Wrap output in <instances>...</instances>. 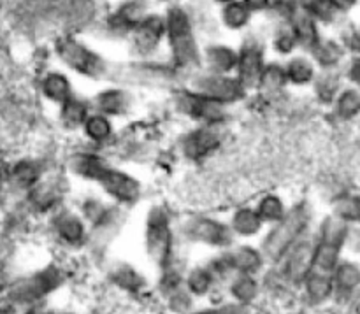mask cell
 I'll return each mask as SVG.
<instances>
[{"label":"cell","instance_id":"1","mask_svg":"<svg viewBox=\"0 0 360 314\" xmlns=\"http://www.w3.org/2000/svg\"><path fill=\"white\" fill-rule=\"evenodd\" d=\"M164 16L169 63L183 76H192L202 69V48L197 39L192 16L181 6H171Z\"/></svg>","mask_w":360,"mask_h":314},{"label":"cell","instance_id":"2","mask_svg":"<svg viewBox=\"0 0 360 314\" xmlns=\"http://www.w3.org/2000/svg\"><path fill=\"white\" fill-rule=\"evenodd\" d=\"M53 55L67 70L88 81L109 79L112 67L102 53L76 35L63 34L53 42Z\"/></svg>","mask_w":360,"mask_h":314},{"label":"cell","instance_id":"3","mask_svg":"<svg viewBox=\"0 0 360 314\" xmlns=\"http://www.w3.org/2000/svg\"><path fill=\"white\" fill-rule=\"evenodd\" d=\"M311 220L313 209L306 200L288 206L285 216L274 225H271L267 234L264 235L262 244H260L264 259L273 263L278 262L299 239L309 234Z\"/></svg>","mask_w":360,"mask_h":314},{"label":"cell","instance_id":"4","mask_svg":"<svg viewBox=\"0 0 360 314\" xmlns=\"http://www.w3.org/2000/svg\"><path fill=\"white\" fill-rule=\"evenodd\" d=\"M171 105L176 115L193 125L227 126L231 119V107L195 93L188 86H176L172 90Z\"/></svg>","mask_w":360,"mask_h":314},{"label":"cell","instance_id":"5","mask_svg":"<svg viewBox=\"0 0 360 314\" xmlns=\"http://www.w3.org/2000/svg\"><path fill=\"white\" fill-rule=\"evenodd\" d=\"M144 244L150 260L158 267L167 266L172 260L174 230H172L171 211L164 204H155L148 209L144 220Z\"/></svg>","mask_w":360,"mask_h":314},{"label":"cell","instance_id":"6","mask_svg":"<svg viewBox=\"0 0 360 314\" xmlns=\"http://www.w3.org/2000/svg\"><path fill=\"white\" fill-rule=\"evenodd\" d=\"M183 74L176 70L171 63H160L157 60H134L123 65L122 70L112 72V79L123 86H148V88H167L174 90L179 84Z\"/></svg>","mask_w":360,"mask_h":314},{"label":"cell","instance_id":"7","mask_svg":"<svg viewBox=\"0 0 360 314\" xmlns=\"http://www.w3.org/2000/svg\"><path fill=\"white\" fill-rule=\"evenodd\" d=\"M186 86L192 91H195V93L204 95V97L211 98V100L220 102V104L227 105V107L239 105L250 95L234 74H217L204 69L197 70L192 76H188V84Z\"/></svg>","mask_w":360,"mask_h":314},{"label":"cell","instance_id":"8","mask_svg":"<svg viewBox=\"0 0 360 314\" xmlns=\"http://www.w3.org/2000/svg\"><path fill=\"white\" fill-rule=\"evenodd\" d=\"M179 234L193 244L227 249L234 244V234L227 221H221L210 214H188L179 223Z\"/></svg>","mask_w":360,"mask_h":314},{"label":"cell","instance_id":"9","mask_svg":"<svg viewBox=\"0 0 360 314\" xmlns=\"http://www.w3.org/2000/svg\"><path fill=\"white\" fill-rule=\"evenodd\" d=\"M225 143V126L193 125L178 140V151L183 160L200 164L221 150Z\"/></svg>","mask_w":360,"mask_h":314},{"label":"cell","instance_id":"10","mask_svg":"<svg viewBox=\"0 0 360 314\" xmlns=\"http://www.w3.org/2000/svg\"><path fill=\"white\" fill-rule=\"evenodd\" d=\"M267 63V46L266 41L259 35H246L238 48V65L234 76L243 84L248 93L257 91L260 74Z\"/></svg>","mask_w":360,"mask_h":314},{"label":"cell","instance_id":"11","mask_svg":"<svg viewBox=\"0 0 360 314\" xmlns=\"http://www.w3.org/2000/svg\"><path fill=\"white\" fill-rule=\"evenodd\" d=\"M97 186L109 202L122 209L139 204L144 193L141 179L118 165H112Z\"/></svg>","mask_w":360,"mask_h":314},{"label":"cell","instance_id":"12","mask_svg":"<svg viewBox=\"0 0 360 314\" xmlns=\"http://www.w3.org/2000/svg\"><path fill=\"white\" fill-rule=\"evenodd\" d=\"M112 162L108 155L97 148H76L65 157V171L79 181L98 185L105 172L112 167Z\"/></svg>","mask_w":360,"mask_h":314},{"label":"cell","instance_id":"13","mask_svg":"<svg viewBox=\"0 0 360 314\" xmlns=\"http://www.w3.org/2000/svg\"><path fill=\"white\" fill-rule=\"evenodd\" d=\"M63 280L65 276L62 269L49 266L14 284L9 292V299L16 304H39V301L55 292Z\"/></svg>","mask_w":360,"mask_h":314},{"label":"cell","instance_id":"14","mask_svg":"<svg viewBox=\"0 0 360 314\" xmlns=\"http://www.w3.org/2000/svg\"><path fill=\"white\" fill-rule=\"evenodd\" d=\"M313 253H315V235L306 234L299 239L278 262V276L288 284H302L313 266Z\"/></svg>","mask_w":360,"mask_h":314},{"label":"cell","instance_id":"15","mask_svg":"<svg viewBox=\"0 0 360 314\" xmlns=\"http://www.w3.org/2000/svg\"><path fill=\"white\" fill-rule=\"evenodd\" d=\"M129 39L136 60H155L165 42L164 14L148 13Z\"/></svg>","mask_w":360,"mask_h":314},{"label":"cell","instance_id":"16","mask_svg":"<svg viewBox=\"0 0 360 314\" xmlns=\"http://www.w3.org/2000/svg\"><path fill=\"white\" fill-rule=\"evenodd\" d=\"M91 111L101 112V115L109 116L111 119H122L130 116L136 105V98L130 88L123 84H111L102 90H98L94 97L90 98Z\"/></svg>","mask_w":360,"mask_h":314},{"label":"cell","instance_id":"17","mask_svg":"<svg viewBox=\"0 0 360 314\" xmlns=\"http://www.w3.org/2000/svg\"><path fill=\"white\" fill-rule=\"evenodd\" d=\"M148 13L150 11L144 0H125L109 14L105 20V28L111 35L129 39Z\"/></svg>","mask_w":360,"mask_h":314},{"label":"cell","instance_id":"18","mask_svg":"<svg viewBox=\"0 0 360 314\" xmlns=\"http://www.w3.org/2000/svg\"><path fill=\"white\" fill-rule=\"evenodd\" d=\"M51 223L56 237L65 244L79 246L86 241L88 225L77 211L58 207L51 213Z\"/></svg>","mask_w":360,"mask_h":314},{"label":"cell","instance_id":"19","mask_svg":"<svg viewBox=\"0 0 360 314\" xmlns=\"http://www.w3.org/2000/svg\"><path fill=\"white\" fill-rule=\"evenodd\" d=\"M28 202L35 211L41 213H55L63 200V185L51 174H46L37 185L27 192Z\"/></svg>","mask_w":360,"mask_h":314},{"label":"cell","instance_id":"20","mask_svg":"<svg viewBox=\"0 0 360 314\" xmlns=\"http://www.w3.org/2000/svg\"><path fill=\"white\" fill-rule=\"evenodd\" d=\"M39 91H41L42 98L48 104L55 105V107H58V105H62L63 102H67L70 97L76 95L74 83L69 74L58 69L48 70L41 77V81H39Z\"/></svg>","mask_w":360,"mask_h":314},{"label":"cell","instance_id":"21","mask_svg":"<svg viewBox=\"0 0 360 314\" xmlns=\"http://www.w3.org/2000/svg\"><path fill=\"white\" fill-rule=\"evenodd\" d=\"M238 48L225 42H211L202 48V69L217 74H234Z\"/></svg>","mask_w":360,"mask_h":314},{"label":"cell","instance_id":"22","mask_svg":"<svg viewBox=\"0 0 360 314\" xmlns=\"http://www.w3.org/2000/svg\"><path fill=\"white\" fill-rule=\"evenodd\" d=\"M81 136L84 137V140L88 143V146L97 148L102 150L104 146H108L116 136V125L115 119H111L109 116L101 115V112L91 111L88 115L86 122L81 126Z\"/></svg>","mask_w":360,"mask_h":314},{"label":"cell","instance_id":"23","mask_svg":"<svg viewBox=\"0 0 360 314\" xmlns=\"http://www.w3.org/2000/svg\"><path fill=\"white\" fill-rule=\"evenodd\" d=\"M56 119H58L60 129L65 130L67 133H76L81 132V126L86 122L88 115L91 112L90 100L84 97L74 95L69 100L63 102L62 105L56 107Z\"/></svg>","mask_w":360,"mask_h":314},{"label":"cell","instance_id":"24","mask_svg":"<svg viewBox=\"0 0 360 314\" xmlns=\"http://www.w3.org/2000/svg\"><path fill=\"white\" fill-rule=\"evenodd\" d=\"M227 259L231 263L232 274H252V276H255L266 263L262 251L248 244H232L231 248H227Z\"/></svg>","mask_w":360,"mask_h":314},{"label":"cell","instance_id":"25","mask_svg":"<svg viewBox=\"0 0 360 314\" xmlns=\"http://www.w3.org/2000/svg\"><path fill=\"white\" fill-rule=\"evenodd\" d=\"M308 56L319 70H338L345 58V44L334 39L320 37L308 51Z\"/></svg>","mask_w":360,"mask_h":314},{"label":"cell","instance_id":"26","mask_svg":"<svg viewBox=\"0 0 360 314\" xmlns=\"http://www.w3.org/2000/svg\"><path fill=\"white\" fill-rule=\"evenodd\" d=\"M287 23L290 25V28L294 30L301 49H306V53L313 48V44H315L320 37H322L319 21H316L308 11L302 9L301 6H297V9L294 11V14H292L290 20H288Z\"/></svg>","mask_w":360,"mask_h":314},{"label":"cell","instance_id":"27","mask_svg":"<svg viewBox=\"0 0 360 314\" xmlns=\"http://www.w3.org/2000/svg\"><path fill=\"white\" fill-rule=\"evenodd\" d=\"M285 65V74H287L288 86L295 88H306L311 86L313 81H315L319 69L313 63V60L308 55H292L288 56L283 62Z\"/></svg>","mask_w":360,"mask_h":314},{"label":"cell","instance_id":"28","mask_svg":"<svg viewBox=\"0 0 360 314\" xmlns=\"http://www.w3.org/2000/svg\"><path fill=\"white\" fill-rule=\"evenodd\" d=\"M229 227H231L234 237H243L250 239L259 235L260 232L266 228L264 221L260 220V216L257 214L255 207L253 206H239L232 211L231 220L227 221Z\"/></svg>","mask_w":360,"mask_h":314},{"label":"cell","instance_id":"29","mask_svg":"<svg viewBox=\"0 0 360 314\" xmlns=\"http://www.w3.org/2000/svg\"><path fill=\"white\" fill-rule=\"evenodd\" d=\"M311 86L316 102L322 105H329V107L336 100L338 93L345 88L338 70H319Z\"/></svg>","mask_w":360,"mask_h":314},{"label":"cell","instance_id":"30","mask_svg":"<svg viewBox=\"0 0 360 314\" xmlns=\"http://www.w3.org/2000/svg\"><path fill=\"white\" fill-rule=\"evenodd\" d=\"M44 178V167L39 160H32V158H25L9 169V179L16 188L28 192L34 185H37L41 179Z\"/></svg>","mask_w":360,"mask_h":314},{"label":"cell","instance_id":"31","mask_svg":"<svg viewBox=\"0 0 360 314\" xmlns=\"http://www.w3.org/2000/svg\"><path fill=\"white\" fill-rule=\"evenodd\" d=\"M255 211L260 216V220L264 221V225H274L276 221H280L285 216V213L288 211L287 202H285V197L278 192H264L257 197L255 202Z\"/></svg>","mask_w":360,"mask_h":314},{"label":"cell","instance_id":"32","mask_svg":"<svg viewBox=\"0 0 360 314\" xmlns=\"http://www.w3.org/2000/svg\"><path fill=\"white\" fill-rule=\"evenodd\" d=\"M218 16H220V23L225 30L243 32L252 25L255 14L241 0H234V2L220 6V14Z\"/></svg>","mask_w":360,"mask_h":314},{"label":"cell","instance_id":"33","mask_svg":"<svg viewBox=\"0 0 360 314\" xmlns=\"http://www.w3.org/2000/svg\"><path fill=\"white\" fill-rule=\"evenodd\" d=\"M288 86L287 74H285L283 62L278 60H267L264 65L262 74H260L259 84H257V91L264 95H278Z\"/></svg>","mask_w":360,"mask_h":314},{"label":"cell","instance_id":"34","mask_svg":"<svg viewBox=\"0 0 360 314\" xmlns=\"http://www.w3.org/2000/svg\"><path fill=\"white\" fill-rule=\"evenodd\" d=\"M333 115L340 122H354L360 116V90L354 86H347L338 93L333 102Z\"/></svg>","mask_w":360,"mask_h":314},{"label":"cell","instance_id":"35","mask_svg":"<svg viewBox=\"0 0 360 314\" xmlns=\"http://www.w3.org/2000/svg\"><path fill=\"white\" fill-rule=\"evenodd\" d=\"M334 294L340 297H348L354 294L360 284V269L352 262H340L333 270Z\"/></svg>","mask_w":360,"mask_h":314},{"label":"cell","instance_id":"36","mask_svg":"<svg viewBox=\"0 0 360 314\" xmlns=\"http://www.w3.org/2000/svg\"><path fill=\"white\" fill-rule=\"evenodd\" d=\"M302 284H304L306 295H308V299L311 302H323L334 295L333 274L309 270V274L302 281Z\"/></svg>","mask_w":360,"mask_h":314},{"label":"cell","instance_id":"37","mask_svg":"<svg viewBox=\"0 0 360 314\" xmlns=\"http://www.w3.org/2000/svg\"><path fill=\"white\" fill-rule=\"evenodd\" d=\"M271 49H273L278 56H283V58L295 55V53L301 49L297 37H295L290 25L276 23L273 35H271Z\"/></svg>","mask_w":360,"mask_h":314},{"label":"cell","instance_id":"38","mask_svg":"<svg viewBox=\"0 0 360 314\" xmlns=\"http://www.w3.org/2000/svg\"><path fill=\"white\" fill-rule=\"evenodd\" d=\"M214 284H217V276L211 273L207 266L195 267L185 277L186 292L193 295V297H204V295H207L213 290Z\"/></svg>","mask_w":360,"mask_h":314},{"label":"cell","instance_id":"39","mask_svg":"<svg viewBox=\"0 0 360 314\" xmlns=\"http://www.w3.org/2000/svg\"><path fill=\"white\" fill-rule=\"evenodd\" d=\"M259 281L252 274H234L231 281V295L238 304L250 306L259 295Z\"/></svg>","mask_w":360,"mask_h":314},{"label":"cell","instance_id":"40","mask_svg":"<svg viewBox=\"0 0 360 314\" xmlns=\"http://www.w3.org/2000/svg\"><path fill=\"white\" fill-rule=\"evenodd\" d=\"M111 281L120 287L122 290L127 292H139L143 290L146 281L144 277L137 273L136 269H132L130 266H116L115 269H111Z\"/></svg>","mask_w":360,"mask_h":314},{"label":"cell","instance_id":"41","mask_svg":"<svg viewBox=\"0 0 360 314\" xmlns=\"http://www.w3.org/2000/svg\"><path fill=\"white\" fill-rule=\"evenodd\" d=\"M334 216L341 218L348 225L360 221V195H343L334 204Z\"/></svg>","mask_w":360,"mask_h":314},{"label":"cell","instance_id":"42","mask_svg":"<svg viewBox=\"0 0 360 314\" xmlns=\"http://www.w3.org/2000/svg\"><path fill=\"white\" fill-rule=\"evenodd\" d=\"M192 314H250V308L248 306H243L234 302V304H225V306H218V308H210V309H202V311H197Z\"/></svg>","mask_w":360,"mask_h":314},{"label":"cell","instance_id":"43","mask_svg":"<svg viewBox=\"0 0 360 314\" xmlns=\"http://www.w3.org/2000/svg\"><path fill=\"white\" fill-rule=\"evenodd\" d=\"M345 76L350 81L352 86L360 90V56L355 55L350 62L347 63V69H345Z\"/></svg>","mask_w":360,"mask_h":314},{"label":"cell","instance_id":"44","mask_svg":"<svg viewBox=\"0 0 360 314\" xmlns=\"http://www.w3.org/2000/svg\"><path fill=\"white\" fill-rule=\"evenodd\" d=\"M253 14H259V13H267L271 7V2L273 0H241Z\"/></svg>","mask_w":360,"mask_h":314},{"label":"cell","instance_id":"45","mask_svg":"<svg viewBox=\"0 0 360 314\" xmlns=\"http://www.w3.org/2000/svg\"><path fill=\"white\" fill-rule=\"evenodd\" d=\"M27 314H53V311H51V309L46 308V306L34 304L30 309H28Z\"/></svg>","mask_w":360,"mask_h":314},{"label":"cell","instance_id":"46","mask_svg":"<svg viewBox=\"0 0 360 314\" xmlns=\"http://www.w3.org/2000/svg\"><path fill=\"white\" fill-rule=\"evenodd\" d=\"M214 4H218V6H225V4H231L234 2V0H213Z\"/></svg>","mask_w":360,"mask_h":314},{"label":"cell","instance_id":"47","mask_svg":"<svg viewBox=\"0 0 360 314\" xmlns=\"http://www.w3.org/2000/svg\"><path fill=\"white\" fill-rule=\"evenodd\" d=\"M4 176H6V171H4V167H2V165H0V181H2V179H4Z\"/></svg>","mask_w":360,"mask_h":314},{"label":"cell","instance_id":"48","mask_svg":"<svg viewBox=\"0 0 360 314\" xmlns=\"http://www.w3.org/2000/svg\"><path fill=\"white\" fill-rule=\"evenodd\" d=\"M53 314H72V313H53Z\"/></svg>","mask_w":360,"mask_h":314}]
</instances>
